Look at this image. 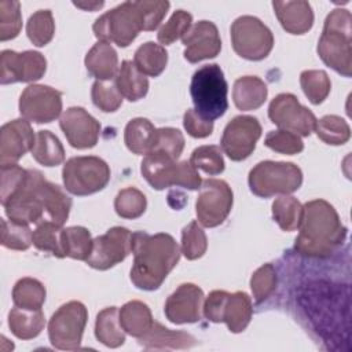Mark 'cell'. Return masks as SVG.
Returning a JSON list of instances; mask_svg holds the SVG:
<instances>
[{"mask_svg":"<svg viewBox=\"0 0 352 352\" xmlns=\"http://www.w3.org/2000/svg\"><path fill=\"white\" fill-rule=\"evenodd\" d=\"M133 264L131 280L140 290H157L180 260V248L175 238L165 232L150 235L132 232Z\"/></svg>","mask_w":352,"mask_h":352,"instance_id":"cell-1","label":"cell"},{"mask_svg":"<svg viewBox=\"0 0 352 352\" xmlns=\"http://www.w3.org/2000/svg\"><path fill=\"white\" fill-rule=\"evenodd\" d=\"M298 230L294 249L308 257H329L346 238V227L324 199H312L302 206Z\"/></svg>","mask_w":352,"mask_h":352,"instance_id":"cell-2","label":"cell"},{"mask_svg":"<svg viewBox=\"0 0 352 352\" xmlns=\"http://www.w3.org/2000/svg\"><path fill=\"white\" fill-rule=\"evenodd\" d=\"M352 16L345 8L333 10L324 19L318 41V55L344 77L352 74Z\"/></svg>","mask_w":352,"mask_h":352,"instance_id":"cell-3","label":"cell"},{"mask_svg":"<svg viewBox=\"0 0 352 352\" xmlns=\"http://www.w3.org/2000/svg\"><path fill=\"white\" fill-rule=\"evenodd\" d=\"M190 94L194 110L205 120L220 118L228 109V85L216 63L204 65L192 74Z\"/></svg>","mask_w":352,"mask_h":352,"instance_id":"cell-4","label":"cell"},{"mask_svg":"<svg viewBox=\"0 0 352 352\" xmlns=\"http://www.w3.org/2000/svg\"><path fill=\"white\" fill-rule=\"evenodd\" d=\"M140 172L146 182L155 190H164L170 186L198 190L202 184L198 170L190 161L176 162L162 153L144 155L140 164Z\"/></svg>","mask_w":352,"mask_h":352,"instance_id":"cell-5","label":"cell"},{"mask_svg":"<svg viewBox=\"0 0 352 352\" xmlns=\"http://www.w3.org/2000/svg\"><path fill=\"white\" fill-rule=\"evenodd\" d=\"M248 183L250 191L261 198L289 195L301 187L302 172L293 162L261 161L249 172Z\"/></svg>","mask_w":352,"mask_h":352,"instance_id":"cell-6","label":"cell"},{"mask_svg":"<svg viewBox=\"0 0 352 352\" xmlns=\"http://www.w3.org/2000/svg\"><path fill=\"white\" fill-rule=\"evenodd\" d=\"M99 41L114 43L121 48L128 47L143 30L142 15L136 1H124L100 15L94 26Z\"/></svg>","mask_w":352,"mask_h":352,"instance_id":"cell-7","label":"cell"},{"mask_svg":"<svg viewBox=\"0 0 352 352\" xmlns=\"http://www.w3.org/2000/svg\"><path fill=\"white\" fill-rule=\"evenodd\" d=\"M66 191L84 197L103 190L110 180V168L99 157L81 155L66 161L62 169Z\"/></svg>","mask_w":352,"mask_h":352,"instance_id":"cell-8","label":"cell"},{"mask_svg":"<svg viewBox=\"0 0 352 352\" xmlns=\"http://www.w3.org/2000/svg\"><path fill=\"white\" fill-rule=\"evenodd\" d=\"M231 44L241 58L261 60L272 51L274 34L258 18L242 15L231 25Z\"/></svg>","mask_w":352,"mask_h":352,"instance_id":"cell-9","label":"cell"},{"mask_svg":"<svg viewBox=\"0 0 352 352\" xmlns=\"http://www.w3.org/2000/svg\"><path fill=\"white\" fill-rule=\"evenodd\" d=\"M88 311L80 301H69L58 308L48 322V337L52 346L62 351H76L81 346Z\"/></svg>","mask_w":352,"mask_h":352,"instance_id":"cell-10","label":"cell"},{"mask_svg":"<svg viewBox=\"0 0 352 352\" xmlns=\"http://www.w3.org/2000/svg\"><path fill=\"white\" fill-rule=\"evenodd\" d=\"M44 176L37 169H28V176L19 190L3 205L11 221L21 224L40 223L45 220V212L40 197V184Z\"/></svg>","mask_w":352,"mask_h":352,"instance_id":"cell-11","label":"cell"},{"mask_svg":"<svg viewBox=\"0 0 352 352\" xmlns=\"http://www.w3.org/2000/svg\"><path fill=\"white\" fill-rule=\"evenodd\" d=\"M232 202V190L227 182L221 179L204 180L195 202L198 223L209 228L220 226L230 214Z\"/></svg>","mask_w":352,"mask_h":352,"instance_id":"cell-12","label":"cell"},{"mask_svg":"<svg viewBox=\"0 0 352 352\" xmlns=\"http://www.w3.org/2000/svg\"><path fill=\"white\" fill-rule=\"evenodd\" d=\"M270 120L283 131L309 136L316 124L315 114L302 106L293 94L276 95L268 106Z\"/></svg>","mask_w":352,"mask_h":352,"instance_id":"cell-13","label":"cell"},{"mask_svg":"<svg viewBox=\"0 0 352 352\" xmlns=\"http://www.w3.org/2000/svg\"><path fill=\"white\" fill-rule=\"evenodd\" d=\"M19 113L36 124L51 122L62 113V92L50 85L32 84L21 94Z\"/></svg>","mask_w":352,"mask_h":352,"instance_id":"cell-14","label":"cell"},{"mask_svg":"<svg viewBox=\"0 0 352 352\" xmlns=\"http://www.w3.org/2000/svg\"><path fill=\"white\" fill-rule=\"evenodd\" d=\"M132 252V232L125 227H113L92 241V250L85 263L95 270L106 271L125 260Z\"/></svg>","mask_w":352,"mask_h":352,"instance_id":"cell-15","label":"cell"},{"mask_svg":"<svg viewBox=\"0 0 352 352\" xmlns=\"http://www.w3.org/2000/svg\"><path fill=\"white\" fill-rule=\"evenodd\" d=\"M261 136V125L256 117L236 116L224 128L221 136V151L232 161L246 160Z\"/></svg>","mask_w":352,"mask_h":352,"instance_id":"cell-16","label":"cell"},{"mask_svg":"<svg viewBox=\"0 0 352 352\" xmlns=\"http://www.w3.org/2000/svg\"><path fill=\"white\" fill-rule=\"evenodd\" d=\"M47 70V60L37 51L15 52L4 50L0 54V82H32L40 80Z\"/></svg>","mask_w":352,"mask_h":352,"instance_id":"cell-17","label":"cell"},{"mask_svg":"<svg viewBox=\"0 0 352 352\" xmlns=\"http://www.w3.org/2000/svg\"><path fill=\"white\" fill-rule=\"evenodd\" d=\"M204 292L194 283H182L165 302V316L175 324L195 323L202 318Z\"/></svg>","mask_w":352,"mask_h":352,"instance_id":"cell-18","label":"cell"},{"mask_svg":"<svg viewBox=\"0 0 352 352\" xmlns=\"http://www.w3.org/2000/svg\"><path fill=\"white\" fill-rule=\"evenodd\" d=\"M60 129L63 131L72 147L84 150L92 148L100 135V124L82 107H69L59 120Z\"/></svg>","mask_w":352,"mask_h":352,"instance_id":"cell-19","label":"cell"},{"mask_svg":"<svg viewBox=\"0 0 352 352\" xmlns=\"http://www.w3.org/2000/svg\"><path fill=\"white\" fill-rule=\"evenodd\" d=\"M184 58L190 63L214 58L220 54L221 40L217 26L210 21H199L182 37Z\"/></svg>","mask_w":352,"mask_h":352,"instance_id":"cell-20","label":"cell"},{"mask_svg":"<svg viewBox=\"0 0 352 352\" xmlns=\"http://www.w3.org/2000/svg\"><path fill=\"white\" fill-rule=\"evenodd\" d=\"M36 135L25 118L8 121L0 132V165L16 164L29 150L32 151Z\"/></svg>","mask_w":352,"mask_h":352,"instance_id":"cell-21","label":"cell"},{"mask_svg":"<svg viewBox=\"0 0 352 352\" xmlns=\"http://www.w3.org/2000/svg\"><path fill=\"white\" fill-rule=\"evenodd\" d=\"M272 7L279 23L290 34H304L314 25V11L308 1H274Z\"/></svg>","mask_w":352,"mask_h":352,"instance_id":"cell-22","label":"cell"},{"mask_svg":"<svg viewBox=\"0 0 352 352\" xmlns=\"http://www.w3.org/2000/svg\"><path fill=\"white\" fill-rule=\"evenodd\" d=\"M88 73L96 80H111L118 72V56L110 43L98 41L84 59Z\"/></svg>","mask_w":352,"mask_h":352,"instance_id":"cell-23","label":"cell"},{"mask_svg":"<svg viewBox=\"0 0 352 352\" xmlns=\"http://www.w3.org/2000/svg\"><path fill=\"white\" fill-rule=\"evenodd\" d=\"M195 338L184 331H173L161 323H153L151 329L139 338V344L147 349H186L195 345Z\"/></svg>","mask_w":352,"mask_h":352,"instance_id":"cell-24","label":"cell"},{"mask_svg":"<svg viewBox=\"0 0 352 352\" xmlns=\"http://www.w3.org/2000/svg\"><path fill=\"white\" fill-rule=\"evenodd\" d=\"M268 88L265 82L256 76H243L235 80L232 99L235 106L242 111L258 109L267 99Z\"/></svg>","mask_w":352,"mask_h":352,"instance_id":"cell-25","label":"cell"},{"mask_svg":"<svg viewBox=\"0 0 352 352\" xmlns=\"http://www.w3.org/2000/svg\"><path fill=\"white\" fill-rule=\"evenodd\" d=\"M40 197L45 212V220H51L58 226H63L72 209V198L55 183L45 177L40 184Z\"/></svg>","mask_w":352,"mask_h":352,"instance_id":"cell-26","label":"cell"},{"mask_svg":"<svg viewBox=\"0 0 352 352\" xmlns=\"http://www.w3.org/2000/svg\"><path fill=\"white\" fill-rule=\"evenodd\" d=\"M114 82L122 98L129 102L143 99L148 92L147 77L136 67L132 60H122L114 77Z\"/></svg>","mask_w":352,"mask_h":352,"instance_id":"cell-27","label":"cell"},{"mask_svg":"<svg viewBox=\"0 0 352 352\" xmlns=\"http://www.w3.org/2000/svg\"><path fill=\"white\" fill-rule=\"evenodd\" d=\"M118 318L124 331L132 337H136L138 340L143 337L154 323L147 304L138 300L125 302L118 311Z\"/></svg>","mask_w":352,"mask_h":352,"instance_id":"cell-28","label":"cell"},{"mask_svg":"<svg viewBox=\"0 0 352 352\" xmlns=\"http://www.w3.org/2000/svg\"><path fill=\"white\" fill-rule=\"evenodd\" d=\"M253 315L252 298L245 292L230 293L223 309V322L231 333L243 331Z\"/></svg>","mask_w":352,"mask_h":352,"instance_id":"cell-29","label":"cell"},{"mask_svg":"<svg viewBox=\"0 0 352 352\" xmlns=\"http://www.w3.org/2000/svg\"><path fill=\"white\" fill-rule=\"evenodd\" d=\"M11 333L21 340L37 337L45 326V316L41 309H28L15 307L8 314Z\"/></svg>","mask_w":352,"mask_h":352,"instance_id":"cell-30","label":"cell"},{"mask_svg":"<svg viewBox=\"0 0 352 352\" xmlns=\"http://www.w3.org/2000/svg\"><path fill=\"white\" fill-rule=\"evenodd\" d=\"M155 131V126L147 118H133L126 124L124 131L125 146L133 154L147 155L153 150Z\"/></svg>","mask_w":352,"mask_h":352,"instance_id":"cell-31","label":"cell"},{"mask_svg":"<svg viewBox=\"0 0 352 352\" xmlns=\"http://www.w3.org/2000/svg\"><path fill=\"white\" fill-rule=\"evenodd\" d=\"M95 337L109 348H118L125 342V331L120 324L117 307H107L98 314Z\"/></svg>","mask_w":352,"mask_h":352,"instance_id":"cell-32","label":"cell"},{"mask_svg":"<svg viewBox=\"0 0 352 352\" xmlns=\"http://www.w3.org/2000/svg\"><path fill=\"white\" fill-rule=\"evenodd\" d=\"M133 63L144 76L157 77L166 67L168 52L161 44L147 41L135 51Z\"/></svg>","mask_w":352,"mask_h":352,"instance_id":"cell-33","label":"cell"},{"mask_svg":"<svg viewBox=\"0 0 352 352\" xmlns=\"http://www.w3.org/2000/svg\"><path fill=\"white\" fill-rule=\"evenodd\" d=\"M32 157L44 166H56L65 161V148L52 132L38 131L32 148Z\"/></svg>","mask_w":352,"mask_h":352,"instance_id":"cell-34","label":"cell"},{"mask_svg":"<svg viewBox=\"0 0 352 352\" xmlns=\"http://www.w3.org/2000/svg\"><path fill=\"white\" fill-rule=\"evenodd\" d=\"M45 287L34 278L19 279L12 289V301L15 307L28 309H41L45 301Z\"/></svg>","mask_w":352,"mask_h":352,"instance_id":"cell-35","label":"cell"},{"mask_svg":"<svg viewBox=\"0 0 352 352\" xmlns=\"http://www.w3.org/2000/svg\"><path fill=\"white\" fill-rule=\"evenodd\" d=\"M62 226L51 220H41L33 231V245L41 252H48L58 258L65 257L62 243Z\"/></svg>","mask_w":352,"mask_h":352,"instance_id":"cell-36","label":"cell"},{"mask_svg":"<svg viewBox=\"0 0 352 352\" xmlns=\"http://www.w3.org/2000/svg\"><path fill=\"white\" fill-rule=\"evenodd\" d=\"M91 232L81 226L66 227L62 231V243L65 257L85 261L92 250Z\"/></svg>","mask_w":352,"mask_h":352,"instance_id":"cell-37","label":"cell"},{"mask_svg":"<svg viewBox=\"0 0 352 352\" xmlns=\"http://www.w3.org/2000/svg\"><path fill=\"white\" fill-rule=\"evenodd\" d=\"M272 217L283 231H294L301 223L302 205L292 195H282L272 202Z\"/></svg>","mask_w":352,"mask_h":352,"instance_id":"cell-38","label":"cell"},{"mask_svg":"<svg viewBox=\"0 0 352 352\" xmlns=\"http://www.w3.org/2000/svg\"><path fill=\"white\" fill-rule=\"evenodd\" d=\"M314 131L322 142L331 146L345 144L351 138V128L348 122L342 117L334 114L316 120Z\"/></svg>","mask_w":352,"mask_h":352,"instance_id":"cell-39","label":"cell"},{"mask_svg":"<svg viewBox=\"0 0 352 352\" xmlns=\"http://www.w3.org/2000/svg\"><path fill=\"white\" fill-rule=\"evenodd\" d=\"M55 33V22L50 10H38L26 23V34L36 47L47 45Z\"/></svg>","mask_w":352,"mask_h":352,"instance_id":"cell-40","label":"cell"},{"mask_svg":"<svg viewBox=\"0 0 352 352\" xmlns=\"http://www.w3.org/2000/svg\"><path fill=\"white\" fill-rule=\"evenodd\" d=\"M304 95L312 104H320L330 94L331 82L324 70H304L300 74Z\"/></svg>","mask_w":352,"mask_h":352,"instance_id":"cell-41","label":"cell"},{"mask_svg":"<svg viewBox=\"0 0 352 352\" xmlns=\"http://www.w3.org/2000/svg\"><path fill=\"white\" fill-rule=\"evenodd\" d=\"M146 208V195L135 187L122 188L114 199L116 213L122 219H136L144 213Z\"/></svg>","mask_w":352,"mask_h":352,"instance_id":"cell-42","label":"cell"},{"mask_svg":"<svg viewBox=\"0 0 352 352\" xmlns=\"http://www.w3.org/2000/svg\"><path fill=\"white\" fill-rule=\"evenodd\" d=\"M190 164L198 170L201 169L206 175L214 176L224 170V158L221 148L214 144L197 147L190 157Z\"/></svg>","mask_w":352,"mask_h":352,"instance_id":"cell-43","label":"cell"},{"mask_svg":"<svg viewBox=\"0 0 352 352\" xmlns=\"http://www.w3.org/2000/svg\"><path fill=\"white\" fill-rule=\"evenodd\" d=\"M208 249V239L205 231L197 220L188 223L182 231V249L180 252L187 260H197L205 254Z\"/></svg>","mask_w":352,"mask_h":352,"instance_id":"cell-44","label":"cell"},{"mask_svg":"<svg viewBox=\"0 0 352 352\" xmlns=\"http://www.w3.org/2000/svg\"><path fill=\"white\" fill-rule=\"evenodd\" d=\"M91 98L94 104L104 113H113L122 104V95L111 80H96L92 84Z\"/></svg>","mask_w":352,"mask_h":352,"instance_id":"cell-45","label":"cell"},{"mask_svg":"<svg viewBox=\"0 0 352 352\" xmlns=\"http://www.w3.org/2000/svg\"><path fill=\"white\" fill-rule=\"evenodd\" d=\"M33 243V231L29 224L1 219V245L12 250H26Z\"/></svg>","mask_w":352,"mask_h":352,"instance_id":"cell-46","label":"cell"},{"mask_svg":"<svg viewBox=\"0 0 352 352\" xmlns=\"http://www.w3.org/2000/svg\"><path fill=\"white\" fill-rule=\"evenodd\" d=\"M22 29L21 4L15 0L0 1V40L15 38Z\"/></svg>","mask_w":352,"mask_h":352,"instance_id":"cell-47","label":"cell"},{"mask_svg":"<svg viewBox=\"0 0 352 352\" xmlns=\"http://www.w3.org/2000/svg\"><path fill=\"white\" fill-rule=\"evenodd\" d=\"M192 15L184 10H177L172 14V16L168 19V22H165L158 33H157V38L161 44L169 45L172 43H175L176 40L182 38L192 26Z\"/></svg>","mask_w":352,"mask_h":352,"instance_id":"cell-48","label":"cell"},{"mask_svg":"<svg viewBox=\"0 0 352 352\" xmlns=\"http://www.w3.org/2000/svg\"><path fill=\"white\" fill-rule=\"evenodd\" d=\"M183 148H184V136L179 129L166 126L155 131L151 153H162L176 161L180 157Z\"/></svg>","mask_w":352,"mask_h":352,"instance_id":"cell-49","label":"cell"},{"mask_svg":"<svg viewBox=\"0 0 352 352\" xmlns=\"http://www.w3.org/2000/svg\"><path fill=\"white\" fill-rule=\"evenodd\" d=\"M278 278L272 264L267 263L257 268L250 278V289L257 304L265 301L276 289Z\"/></svg>","mask_w":352,"mask_h":352,"instance_id":"cell-50","label":"cell"},{"mask_svg":"<svg viewBox=\"0 0 352 352\" xmlns=\"http://www.w3.org/2000/svg\"><path fill=\"white\" fill-rule=\"evenodd\" d=\"M264 144L268 148L286 155L298 154L304 150V143L301 138L293 132L283 129L268 132L264 139Z\"/></svg>","mask_w":352,"mask_h":352,"instance_id":"cell-51","label":"cell"},{"mask_svg":"<svg viewBox=\"0 0 352 352\" xmlns=\"http://www.w3.org/2000/svg\"><path fill=\"white\" fill-rule=\"evenodd\" d=\"M26 176H28V169H23L16 164L1 166V186H0L1 205H4L19 190Z\"/></svg>","mask_w":352,"mask_h":352,"instance_id":"cell-52","label":"cell"},{"mask_svg":"<svg viewBox=\"0 0 352 352\" xmlns=\"http://www.w3.org/2000/svg\"><path fill=\"white\" fill-rule=\"evenodd\" d=\"M136 3L142 15L143 30L146 32L157 29L170 7V3L166 0H140Z\"/></svg>","mask_w":352,"mask_h":352,"instance_id":"cell-53","label":"cell"},{"mask_svg":"<svg viewBox=\"0 0 352 352\" xmlns=\"http://www.w3.org/2000/svg\"><path fill=\"white\" fill-rule=\"evenodd\" d=\"M183 125L192 138H206L213 132V121L202 118L194 109H188L183 116Z\"/></svg>","mask_w":352,"mask_h":352,"instance_id":"cell-54","label":"cell"},{"mask_svg":"<svg viewBox=\"0 0 352 352\" xmlns=\"http://www.w3.org/2000/svg\"><path fill=\"white\" fill-rule=\"evenodd\" d=\"M228 294L230 293L226 290H213L204 300L202 312L208 320H210L213 323L223 322V309H224L226 300H227Z\"/></svg>","mask_w":352,"mask_h":352,"instance_id":"cell-55","label":"cell"},{"mask_svg":"<svg viewBox=\"0 0 352 352\" xmlns=\"http://www.w3.org/2000/svg\"><path fill=\"white\" fill-rule=\"evenodd\" d=\"M73 4L84 11H96L104 6L103 1H74Z\"/></svg>","mask_w":352,"mask_h":352,"instance_id":"cell-56","label":"cell"}]
</instances>
